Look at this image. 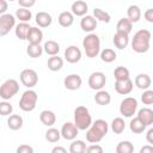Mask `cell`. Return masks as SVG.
Segmentation results:
<instances>
[{
    "mask_svg": "<svg viewBox=\"0 0 153 153\" xmlns=\"http://www.w3.org/2000/svg\"><path fill=\"white\" fill-rule=\"evenodd\" d=\"M13 112V106L10 102L4 100L0 102V115L1 116H10Z\"/></svg>",
    "mask_w": 153,
    "mask_h": 153,
    "instance_id": "cell-41",
    "label": "cell"
},
{
    "mask_svg": "<svg viewBox=\"0 0 153 153\" xmlns=\"http://www.w3.org/2000/svg\"><path fill=\"white\" fill-rule=\"evenodd\" d=\"M48 69L51 72H57L63 67V59L60 57L59 55H53L48 59Z\"/></svg>",
    "mask_w": 153,
    "mask_h": 153,
    "instance_id": "cell-25",
    "label": "cell"
},
{
    "mask_svg": "<svg viewBox=\"0 0 153 153\" xmlns=\"http://www.w3.org/2000/svg\"><path fill=\"white\" fill-rule=\"evenodd\" d=\"M93 17L96 18L97 22L110 23V20H111V16H110L106 11H104V10H102V8H98V7H96V8L93 10Z\"/></svg>",
    "mask_w": 153,
    "mask_h": 153,
    "instance_id": "cell-36",
    "label": "cell"
},
{
    "mask_svg": "<svg viewBox=\"0 0 153 153\" xmlns=\"http://www.w3.org/2000/svg\"><path fill=\"white\" fill-rule=\"evenodd\" d=\"M129 75H130L129 69H128V68H126V67H123V66H118V67H116V68H115V71H114V76H115V79H116V80L128 79V78H129Z\"/></svg>",
    "mask_w": 153,
    "mask_h": 153,
    "instance_id": "cell-40",
    "label": "cell"
},
{
    "mask_svg": "<svg viewBox=\"0 0 153 153\" xmlns=\"http://www.w3.org/2000/svg\"><path fill=\"white\" fill-rule=\"evenodd\" d=\"M126 129V122L122 117H116L111 122V130L115 134H122Z\"/></svg>",
    "mask_w": 153,
    "mask_h": 153,
    "instance_id": "cell-34",
    "label": "cell"
},
{
    "mask_svg": "<svg viewBox=\"0 0 153 153\" xmlns=\"http://www.w3.org/2000/svg\"><path fill=\"white\" fill-rule=\"evenodd\" d=\"M137 110V100L134 97L124 98L120 104V112L124 117H131Z\"/></svg>",
    "mask_w": 153,
    "mask_h": 153,
    "instance_id": "cell-7",
    "label": "cell"
},
{
    "mask_svg": "<svg viewBox=\"0 0 153 153\" xmlns=\"http://www.w3.org/2000/svg\"><path fill=\"white\" fill-rule=\"evenodd\" d=\"M143 17L148 23H153V8H147L143 13Z\"/></svg>",
    "mask_w": 153,
    "mask_h": 153,
    "instance_id": "cell-46",
    "label": "cell"
},
{
    "mask_svg": "<svg viewBox=\"0 0 153 153\" xmlns=\"http://www.w3.org/2000/svg\"><path fill=\"white\" fill-rule=\"evenodd\" d=\"M108 130H109V124L105 120L102 118L96 120L86 129V140L90 143H98L108 134Z\"/></svg>",
    "mask_w": 153,
    "mask_h": 153,
    "instance_id": "cell-1",
    "label": "cell"
},
{
    "mask_svg": "<svg viewBox=\"0 0 153 153\" xmlns=\"http://www.w3.org/2000/svg\"><path fill=\"white\" fill-rule=\"evenodd\" d=\"M26 39L29 41L30 44H41V42L43 41V32L41 29L38 27H33L31 26L29 33H27V37Z\"/></svg>",
    "mask_w": 153,
    "mask_h": 153,
    "instance_id": "cell-21",
    "label": "cell"
},
{
    "mask_svg": "<svg viewBox=\"0 0 153 153\" xmlns=\"http://www.w3.org/2000/svg\"><path fill=\"white\" fill-rule=\"evenodd\" d=\"M92 123V117L86 106H76L74 110V124L79 130H86Z\"/></svg>",
    "mask_w": 153,
    "mask_h": 153,
    "instance_id": "cell-4",
    "label": "cell"
},
{
    "mask_svg": "<svg viewBox=\"0 0 153 153\" xmlns=\"http://www.w3.org/2000/svg\"><path fill=\"white\" fill-rule=\"evenodd\" d=\"M133 87H134V84L130 80V78L115 81V90H116V92L118 94H122V96L129 94L133 91Z\"/></svg>",
    "mask_w": 153,
    "mask_h": 153,
    "instance_id": "cell-14",
    "label": "cell"
},
{
    "mask_svg": "<svg viewBox=\"0 0 153 153\" xmlns=\"http://www.w3.org/2000/svg\"><path fill=\"white\" fill-rule=\"evenodd\" d=\"M51 153H67V149L65 147H61V146H55L51 149Z\"/></svg>",
    "mask_w": 153,
    "mask_h": 153,
    "instance_id": "cell-50",
    "label": "cell"
},
{
    "mask_svg": "<svg viewBox=\"0 0 153 153\" xmlns=\"http://www.w3.org/2000/svg\"><path fill=\"white\" fill-rule=\"evenodd\" d=\"M20 7H25V8H30L36 4V0H17Z\"/></svg>",
    "mask_w": 153,
    "mask_h": 153,
    "instance_id": "cell-44",
    "label": "cell"
},
{
    "mask_svg": "<svg viewBox=\"0 0 153 153\" xmlns=\"http://www.w3.org/2000/svg\"><path fill=\"white\" fill-rule=\"evenodd\" d=\"M42 53H43V47H41V44H30L29 43V45L26 48V54L30 57L37 59L42 55Z\"/></svg>",
    "mask_w": 153,
    "mask_h": 153,
    "instance_id": "cell-37",
    "label": "cell"
},
{
    "mask_svg": "<svg viewBox=\"0 0 153 153\" xmlns=\"http://www.w3.org/2000/svg\"><path fill=\"white\" fill-rule=\"evenodd\" d=\"M127 18L131 23H137L141 18V10L137 5H130L127 10Z\"/></svg>",
    "mask_w": 153,
    "mask_h": 153,
    "instance_id": "cell-28",
    "label": "cell"
},
{
    "mask_svg": "<svg viewBox=\"0 0 153 153\" xmlns=\"http://www.w3.org/2000/svg\"><path fill=\"white\" fill-rule=\"evenodd\" d=\"M60 139H61V133H60L59 129L50 127V128L45 131V140H47L48 142L55 143V142H59Z\"/></svg>",
    "mask_w": 153,
    "mask_h": 153,
    "instance_id": "cell-35",
    "label": "cell"
},
{
    "mask_svg": "<svg viewBox=\"0 0 153 153\" xmlns=\"http://www.w3.org/2000/svg\"><path fill=\"white\" fill-rule=\"evenodd\" d=\"M38 100V96L37 92L33 91L32 88H27L25 92H23L20 100H19V108L25 111V112H30L32 110H35L36 104Z\"/></svg>",
    "mask_w": 153,
    "mask_h": 153,
    "instance_id": "cell-5",
    "label": "cell"
},
{
    "mask_svg": "<svg viewBox=\"0 0 153 153\" xmlns=\"http://www.w3.org/2000/svg\"><path fill=\"white\" fill-rule=\"evenodd\" d=\"M99 54H100V60H102L103 62H105V63H111V62H114V61L116 60V57H117L115 50L111 49V48H105V49H103Z\"/></svg>",
    "mask_w": 153,
    "mask_h": 153,
    "instance_id": "cell-31",
    "label": "cell"
},
{
    "mask_svg": "<svg viewBox=\"0 0 153 153\" xmlns=\"http://www.w3.org/2000/svg\"><path fill=\"white\" fill-rule=\"evenodd\" d=\"M19 79H20V82L27 87V88H32L37 85L38 82V74L36 71L31 69V68H25L20 72V75H19Z\"/></svg>",
    "mask_w": 153,
    "mask_h": 153,
    "instance_id": "cell-8",
    "label": "cell"
},
{
    "mask_svg": "<svg viewBox=\"0 0 153 153\" xmlns=\"http://www.w3.org/2000/svg\"><path fill=\"white\" fill-rule=\"evenodd\" d=\"M116 152L117 153H133L134 152V146L130 141L124 140V141H121L116 146Z\"/></svg>",
    "mask_w": 153,
    "mask_h": 153,
    "instance_id": "cell-39",
    "label": "cell"
},
{
    "mask_svg": "<svg viewBox=\"0 0 153 153\" xmlns=\"http://www.w3.org/2000/svg\"><path fill=\"white\" fill-rule=\"evenodd\" d=\"M17 19H19L20 22H24V23H29L32 18V13L29 8H25V7H19L17 11H16V16H14Z\"/></svg>",
    "mask_w": 153,
    "mask_h": 153,
    "instance_id": "cell-33",
    "label": "cell"
},
{
    "mask_svg": "<svg viewBox=\"0 0 153 153\" xmlns=\"http://www.w3.org/2000/svg\"><path fill=\"white\" fill-rule=\"evenodd\" d=\"M57 22L59 24L62 26V27H69L73 25L74 23V16L72 12L69 11H63L59 14V18H57Z\"/></svg>",
    "mask_w": 153,
    "mask_h": 153,
    "instance_id": "cell-23",
    "label": "cell"
},
{
    "mask_svg": "<svg viewBox=\"0 0 153 153\" xmlns=\"http://www.w3.org/2000/svg\"><path fill=\"white\" fill-rule=\"evenodd\" d=\"M88 153H102L103 152V147L99 146L98 143H91L88 147H86V151Z\"/></svg>",
    "mask_w": 153,
    "mask_h": 153,
    "instance_id": "cell-43",
    "label": "cell"
},
{
    "mask_svg": "<svg viewBox=\"0 0 153 153\" xmlns=\"http://www.w3.org/2000/svg\"><path fill=\"white\" fill-rule=\"evenodd\" d=\"M87 11H88V5L84 0H76L71 6V12L73 13V16H76V17L85 16Z\"/></svg>",
    "mask_w": 153,
    "mask_h": 153,
    "instance_id": "cell-16",
    "label": "cell"
},
{
    "mask_svg": "<svg viewBox=\"0 0 153 153\" xmlns=\"http://www.w3.org/2000/svg\"><path fill=\"white\" fill-rule=\"evenodd\" d=\"M39 121L45 127H53L56 122V115L51 110H43L39 114Z\"/></svg>",
    "mask_w": 153,
    "mask_h": 153,
    "instance_id": "cell-22",
    "label": "cell"
},
{
    "mask_svg": "<svg viewBox=\"0 0 153 153\" xmlns=\"http://www.w3.org/2000/svg\"><path fill=\"white\" fill-rule=\"evenodd\" d=\"M88 86L91 90H102L106 84V76L103 72H93L88 76Z\"/></svg>",
    "mask_w": 153,
    "mask_h": 153,
    "instance_id": "cell-10",
    "label": "cell"
},
{
    "mask_svg": "<svg viewBox=\"0 0 153 153\" xmlns=\"http://www.w3.org/2000/svg\"><path fill=\"white\" fill-rule=\"evenodd\" d=\"M65 60L69 63H78L81 60V50L76 45H69L65 50Z\"/></svg>",
    "mask_w": 153,
    "mask_h": 153,
    "instance_id": "cell-13",
    "label": "cell"
},
{
    "mask_svg": "<svg viewBox=\"0 0 153 153\" xmlns=\"http://www.w3.org/2000/svg\"><path fill=\"white\" fill-rule=\"evenodd\" d=\"M146 128H147V127H146L137 117L131 118V121H130V123H129V129H130V131L134 133V134H141V133H143V131L146 130Z\"/></svg>",
    "mask_w": 153,
    "mask_h": 153,
    "instance_id": "cell-32",
    "label": "cell"
},
{
    "mask_svg": "<svg viewBox=\"0 0 153 153\" xmlns=\"http://www.w3.org/2000/svg\"><path fill=\"white\" fill-rule=\"evenodd\" d=\"M146 140H147V142L149 145L153 143V128H149L147 130V133H146Z\"/></svg>",
    "mask_w": 153,
    "mask_h": 153,
    "instance_id": "cell-48",
    "label": "cell"
},
{
    "mask_svg": "<svg viewBox=\"0 0 153 153\" xmlns=\"http://www.w3.org/2000/svg\"><path fill=\"white\" fill-rule=\"evenodd\" d=\"M97 24L98 22L96 20V18L93 16H88V14H85L82 16L81 20H80V27L82 31L85 32H92L96 27H97Z\"/></svg>",
    "mask_w": 153,
    "mask_h": 153,
    "instance_id": "cell-15",
    "label": "cell"
},
{
    "mask_svg": "<svg viewBox=\"0 0 153 153\" xmlns=\"http://www.w3.org/2000/svg\"><path fill=\"white\" fill-rule=\"evenodd\" d=\"M7 1H14V0H7Z\"/></svg>",
    "mask_w": 153,
    "mask_h": 153,
    "instance_id": "cell-51",
    "label": "cell"
},
{
    "mask_svg": "<svg viewBox=\"0 0 153 153\" xmlns=\"http://www.w3.org/2000/svg\"><path fill=\"white\" fill-rule=\"evenodd\" d=\"M24 124V121H23V117L20 115H10L8 118H7V127L11 129V130H19Z\"/></svg>",
    "mask_w": 153,
    "mask_h": 153,
    "instance_id": "cell-24",
    "label": "cell"
},
{
    "mask_svg": "<svg viewBox=\"0 0 153 153\" xmlns=\"http://www.w3.org/2000/svg\"><path fill=\"white\" fill-rule=\"evenodd\" d=\"M31 26L29 23H24V22H20L18 25H16V29H14V32H16V36L20 39V41H24L26 39L27 37V33L30 31Z\"/></svg>",
    "mask_w": 153,
    "mask_h": 153,
    "instance_id": "cell-26",
    "label": "cell"
},
{
    "mask_svg": "<svg viewBox=\"0 0 153 153\" xmlns=\"http://www.w3.org/2000/svg\"><path fill=\"white\" fill-rule=\"evenodd\" d=\"M8 8V4H7V0H0V16L6 13Z\"/></svg>",
    "mask_w": 153,
    "mask_h": 153,
    "instance_id": "cell-47",
    "label": "cell"
},
{
    "mask_svg": "<svg viewBox=\"0 0 153 153\" xmlns=\"http://www.w3.org/2000/svg\"><path fill=\"white\" fill-rule=\"evenodd\" d=\"M152 152H153V146L149 143L141 147V149H140V153H152Z\"/></svg>",
    "mask_w": 153,
    "mask_h": 153,
    "instance_id": "cell-49",
    "label": "cell"
},
{
    "mask_svg": "<svg viewBox=\"0 0 153 153\" xmlns=\"http://www.w3.org/2000/svg\"><path fill=\"white\" fill-rule=\"evenodd\" d=\"M16 26V17L11 13H4L0 16V37L6 36Z\"/></svg>",
    "mask_w": 153,
    "mask_h": 153,
    "instance_id": "cell-9",
    "label": "cell"
},
{
    "mask_svg": "<svg viewBox=\"0 0 153 153\" xmlns=\"http://www.w3.org/2000/svg\"><path fill=\"white\" fill-rule=\"evenodd\" d=\"M151 45V31L147 29H141L134 33L131 38V49L137 54H143L149 50Z\"/></svg>",
    "mask_w": 153,
    "mask_h": 153,
    "instance_id": "cell-2",
    "label": "cell"
},
{
    "mask_svg": "<svg viewBox=\"0 0 153 153\" xmlns=\"http://www.w3.org/2000/svg\"><path fill=\"white\" fill-rule=\"evenodd\" d=\"M112 43H114V45L117 49L123 50L129 44V35L128 33H124V32H118L117 31L114 35V37H112Z\"/></svg>",
    "mask_w": 153,
    "mask_h": 153,
    "instance_id": "cell-17",
    "label": "cell"
},
{
    "mask_svg": "<svg viewBox=\"0 0 153 153\" xmlns=\"http://www.w3.org/2000/svg\"><path fill=\"white\" fill-rule=\"evenodd\" d=\"M116 30L118 32H124V33H130L133 30V23L128 18H121L116 25Z\"/></svg>",
    "mask_w": 153,
    "mask_h": 153,
    "instance_id": "cell-30",
    "label": "cell"
},
{
    "mask_svg": "<svg viewBox=\"0 0 153 153\" xmlns=\"http://www.w3.org/2000/svg\"><path fill=\"white\" fill-rule=\"evenodd\" d=\"M60 133H61V137H63L65 140L72 141V140H74V139L76 137V135H78V133H79V129L76 128V126H75L74 123H72V122H66V123L62 124Z\"/></svg>",
    "mask_w": 153,
    "mask_h": 153,
    "instance_id": "cell-11",
    "label": "cell"
},
{
    "mask_svg": "<svg viewBox=\"0 0 153 153\" xmlns=\"http://www.w3.org/2000/svg\"><path fill=\"white\" fill-rule=\"evenodd\" d=\"M19 92V82L16 79H7L0 86V98L10 100Z\"/></svg>",
    "mask_w": 153,
    "mask_h": 153,
    "instance_id": "cell-6",
    "label": "cell"
},
{
    "mask_svg": "<svg viewBox=\"0 0 153 153\" xmlns=\"http://www.w3.org/2000/svg\"><path fill=\"white\" fill-rule=\"evenodd\" d=\"M137 118L146 127H149L151 124H153V110H151L149 108H142V109H140L139 112H137Z\"/></svg>",
    "mask_w": 153,
    "mask_h": 153,
    "instance_id": "cell-20",
    "label": "cell"
},
{
    "mask_svg": "<svg viewBox=\"0 0 153 153\" xmlns=\"http://www.w3.org/2000/svg\"><path fill=\"white\" fill-rule=\"evenodd\" d=\"M94 102L98 104V105H109L110 102H111V96L108 91L105 90H98L96 96H94Z\"/></svg>",
    "mask_w": 153,
    "mask_h": 153,
    "instance_id": "cell-27",
    "label": "cell"
},
{
    "mask_svg": "<svg viewBox=\"0 0 153 153\" xmlns=\"http://www.w3.org/2000/svg\"><path fill=\"white\" fill-rule=\"evenodd\" d=\"M35 20H36V24L39 26V27H48L51 25L53 23V17L51 14H49L48 12H44V11H41L36 14L35 17Z\"/></svg>",
    "mask_w": 153,
    "mask_h": 153,
    "instance_id": "cell-18",
    "label": "cell"
},
{
    "mask_svg": "<svg viewBox=\"0 0 153 153\" xmlns=\"http://www.w3.org/2000/svg\"><path fill=\"white\" fill-rule=\"evenodd\" d=\"M82 79L79 74H69L63 79V86L69 91H75L81 87Z\"/></svg>",
    "mask_w": 153,
    "mask_h": 153,
    "instance_id": "cell-12",
    "label": "cell"
},
{
    "mask_svg": "<svg viewBox=\"0 0 153 153\" xmlns=\"http://www.w3.org/2000/svg\"><path fill=\"white\" fill-rule=\"evenodd\" d=\"M32 152H33V148L29 145H20L17 148V153H32Z\"/></svg>",
    "mask_w": 153,
    "mask_h": 153,
    "instance_id": "cell-45",
    "label": "cell"
},
{
    "mask_svg": "<svg viewBox=\"0 0 153 153\" xmlns=\"http://www.w3.org/2000/svg\"><path fill=\"white\" fill-rule=\"evenodd\" d=\"M135 86L140 90H147L151 87V84H152V80H151V76L146 73H140L135 76Z\"/></svg>",
    "mask_w": 153,
    "mask_h": 153,
    "instance_id": "cell-19",
    "label": "cell"
},
{
    "mask_svg": "<svg viewBox=\"0 0 153 153\" xmlns=\"http://www.w3.org/2000/svg\"><path fill=\"white\" fill-rule=\"evenodd\" d=\"M82 48L88 59L96 57L100 53V38L98 35L90 32L82 39Z\"/></svg>",
    "mask_w": 153,
    "mask_h": 153,
    "instance_id": "cell-3",
    "label": "cell"
},
{
    "mask_svg": "<svg viewBox=\"0 0 153 153\" xmlns=\"http://www.w3.org/2000/svg\"><path fill=\"white\" fill-rule=\"evenodd\" d=\"M86 151V143L82 140H72V143L69 145V152L71 153H84Z\"/></svg>",
    "mask_w": 153,
    "mask_h": 153,
    "instance_id": "cell-38",
    "label": "cell"
},
{
    "mask_svg": "<svg viewBox=\"0 0 153 153\" xmlns=\"http://www.w3.org/2000/svg\"><path fill=\"white\" fill-rule=\"evenodd\" d=\"M141 102L145 104V105H151L153 104V91L147 88V90H143V93L141 94Z\"/></svg>",
    "mask_w": 153,
    "mask_h": 153,
    "instance_id": "cell-42",
    "label": "cell"
},
{
    "mask_svg": "<svg viewBox=\"0 0 153 153\" xmlns=\"http://www.w3.org/2000/svg\"><path fill=\"white\" fill-rule=\"evenodd\" d=\"M43 51L47 53V55L53 56V55H57L60 51V44L53 39H49L44 43L43 45Z\"/></svg>",
    "mask_w": 153,
    "mask_h": 153,
    "instance_id": "cell-29",
    "label": "cell"
}]
</instances>
